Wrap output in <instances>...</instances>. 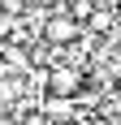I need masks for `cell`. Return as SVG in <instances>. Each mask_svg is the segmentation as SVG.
<instances>
[{
  "mask_svg": "<svg viewBox=\"0 0 121 125\" xmlns=\"http://www.w3.org/2000/svg\"><path fill=\"white\" fill-rule=\"evenodd\" d=\"M82 91V78H78V69H52L48 73V95H56V99H69V95H78Z\"/></svg>",
  "mask_w": 121,
  "mask_h": 125,
  "instance_id": "obj_1",
  "label": "cell"
},
{
  "mask_svg": "<svg viewBox=\"0 0 121 125\" xmlns=\"http://www.w3.org/2000/svg\"><path fill=\"white\" fill-rule=\"evenodd\" d=\"M43 39H48V43H73V39H78V22H73V17H48Z\"/></svg>",
  "mask_w": 121,
  "mask_h": 125,
  "instance_id": "obj_2",
  "label": "cell"
}]
</instances>
